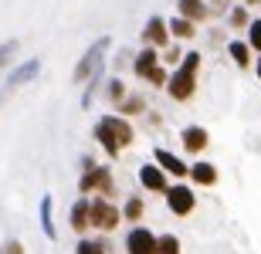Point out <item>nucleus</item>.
<instances>
[{
    "label": "nucleus",
    "instance_id": "f257e3e1",
    "mask_svg": "<svg viewBox=\"0 0 261 254\" xmlns=\"http://www.w3.org/2000/svg\"><path fill=\"white\" fill-rule=\"evenodd\" d=\"M92 136H95L98 146L106 149V156L116 159L119 153L136 139V132H133V126H129L126 116H102L95 122V129H92Z\"/></svg>",
    "mask_w": 261,
    "mask_h": 254
},
{
    "label": "nucleus",
    "instance_id": "f03ea898",
    "mask_svg": "<svg viewBox=\"0 0 261 254\" xmlns=\"http://www.w3.org/2000/svg\"><path fill=\"white\" fill-rule=\"evenodd\" d=\"M200 51H187L184 61L176 65V71L170 75V81H166V92H170V98H176V102H187V98H194L197 92V71H200Z\"/></svg>",
    "mask_w": 261,
    "mask_h": 254
},
{
    "label": "nucleus",
    "instance_id": "7ed1b4c3",
    "mask_svg": "<svg viewBox=\"0 0 261 254\" xmlns=\"http://www.w3.org/2000/svg\"><path fill=\"white\" fill-rule=\"evenodd\" d=\"M109 44H112V38L109 34H102V38L95 41V44H88V51L82 54V61L75 65V71H71V78L82 85V81H88L92 75H98L102 71V65H106V51H109Z\"/></svg>",
    "mask_w": 261,
    "mask_h": 254
},
{
    "label": "nucleus",
    "instance_id": "20e7f679",
    "mask_svg": "<svg viewBox=\"0 0 261 254\" xmlns=\"http://www.w3.org/2000/svg\"><path fill=\"white\" fill-rule=\"evenodd\" d=\"M78 190H82V196L88 193H98V196H116V180H112V170L109 166H92L82 173V180H78Z\"/></svg>",
    "mask_w": 261,
    "mask_h": 254
},
{
    "label": "nucleus",
    "instance_id": "39448f33",
    "mask_svg": "<svg viewBox=\"0 0 261 254\" xmlns=\"http://www.w3.org/2000/svg\"><path fill=\"white\" fill-rule=\"evenodd\" d=\"M119 224H122V210L109 196H95L92 200V227L95 231H116Z\"/></svg>",
    "mask_w": 261,
    "mask_h": 254
},
{
    "label": "nucleus",
    "instance_id": "423d86ee",
    "mask_svg": "<svg viewBox=\"0 0 261 254\" xmlns=\"http://www.w3.org/2000/svg\"><path fill=\"white\" fill-rule=\"evenodd\" d=\"M166 207H170V214H176V217H187V214H194V207H197V196H194V190L187 183H176V186H170L166 190Z\"/></svg>",
    "mask_w": 261,
    "mask_h": 254
},
{
    "label": "nucleus",
    "instance_id": "0eeeda50",
    "mask_svg": "<svg viewBox=\"0 0 261 254\" xmlns=\"http://www.w3.org/2000/svg\"><path fill=\"white\" fill-rule=\"evenodd\" d=\"M160 234H153L149 227H133L126 234V254H156Z\"/></svg>",
    "mask_w": 261,
    "mask_h": 254
},
{
    "label": "nucleus",
    "instance_id": "6e6552de",
    "mask_svg": "<svg viewBox=\"0 0 261 254\" xmlns=\"http://www.w3.org/2000/svg\"><path fill=\"white\" fill-rule=\"evenodd\" d=\"M166 170L160 166V163H143L139 166V183H143V190H149V193H166L170 190V180H166Z\"/></svg>",
    "mask_w": 261,
    "mask_h": 254
},
{
    "label": "nucleus",
    "instance_id": "1a4fd4ad",
    "mask_svg": "<svg viewBox=\"0 0 261 254\" xmlns=\"http://www.w3.org/2000/svg\"><path fill=\"white\" fill-rule=\"evenodd\" d=\"M173 38L170 34V20L163 17H149L146 20V27H143V41L149 44V48H166V41Z\"/></svg>",
    "mask_w": 261,
    "mask_h": 254
},
{
    "label": "nucleus",
    "instance_id": "9d476101",
    "mask_svg": "<svg viewBox=\"0 0 261 254\" xmlns=\"http://www.w3.org/2000/svg\"><path fill=\"white\" fill-rule=\"evenodd\" d=\"M153 163H160V166H163L170 176H176V180L190 176V166H187L176 153H170V149H153Z\"/></svg>",
    "mask_w": 261,
    "mask_h": 254
},
{
    "label": "nucleus",
    "instance_id": "9b49d317",
    "mask_svg": "<svg viewBox=\"0 0 261 254\" xmlns=\"http://www.w3.org/2000/svg\"><path fill=\"white\" fill-rule=\"evenodd\" d=\"M180 143H184V149L190 156H200L203 149H207V143H211V136H207L203 126H187L184 132H180Z\"/></svg>",
    "mask_w": 261,
    "mask_h": 254
},
{
    "label": "nucleus",
    "instance_id": "f8f14e48",
    "mask_svg": "<svg viewBox=\"0 0 261 254\" xmlns=\"http://www.w3.org/2000/svg\"><path fill=\"white\" fill-rule=\"evenodd\" d=\"M38 75H41V58H28V61H20L17 68L7 75V85L20 88V85H28V81H34Z\"/></svg>",
    "mask_w": 261,
    "mask_h": 254
},
{
    "label": "nucleus",
    "instance_id": "ddd939ff",
    "mask_svg": "<svg viewBox=\"0 0 261 254\" xmlns=\"http://www.w3.org/2000/svg\"><path fill=\"white\" fill-rule=\"evenodd\" d=\"M156 68H160V51L146 44V48L139 51V54H136V61H133V71H136V75H139L143 81H149V75H153Z\"/></svg>",
    "mask_w": 261,
    "mask_h": 254
},
{
    "label": "nucleus",
    "instance_id": "4468645a",
    "mask_svg": "<svg viewBox=\"0 0 261 254\" xmlns=\"http://www.w3.org/2000/svg\"><path fill=\"white\" fill-rule=\"evenodd\" d=\"M38 214H41V231H44V237L55 241V237H58V227H55V196H51V193L41 196Z\"/></svg>",
    "mask_w": 261,
    "mask_h": 254
},
{
    "label": "nucleus",
    "instance_id": "2eb2a0df",
    "mask_svg": "<svg viewBox=\"0 0 261 254\" xmlns=\"http://www.w3.org/2000/svg\"><path fill=\"white\" fill-rule=\"evenodd\" d=\"M88 227H92V200L82 196V200H75V207H71V231L85 234Z\"/></svg>",
    "mask_w": 261,
    "mask_h": 254
},
{
    "label": "nucleus",
    "instance_id": "dca6fc26",
    "mask_svg": "<svg viewBox=\"0 0 261 254\" xmlns=\"http://www.w3.org/2000/svg\"><path fill=\"white\" fill-rule=\"evenodd\" d=\"M176 14L180 17H187V20H194V24H203L207 20V4L203 0H176Z\"/></svg>",
    "mask_w": 261,
    "mask_h": 254
},
{
    "label": "nucleus",
    "instance_id": "f3484780",
    "mask_svg": "<svg viewBox=\"0 0 261 254\" xmlns=\"http://www.w3.org/2000/svg\"><path fill=\"white\" fill-rule=\"evenodd\" d=\"M190 180H194L197 186H214L217 183V166H214V163H194V166H190Z\"/></svg>",
    "mask_w": 261,
    "mask_h": 254
},
{
    "label": "nucleus",
    "instance_id": "a211bd4d",
    "mask_svg": "<svg viewBox=\"0 0 261 254\" xmlns=\"http://www.w3.org/2000/svg\"><path fill=\"white\" fill-rule=\"evenodd\" d=\"M227 54H231L234 58V65H238V68H251L254 61H251V44H248V41H231V44H227Z\"/></svg>",
    "mask_w": 261,
    "mask_h": 254
},
{
    "label": "nucleus",
    "instance_id": "6ab92c4d",
    "mask_svg": "<svg viewBox=\"0 0 261 254\" xmlns=\"http://www.w3.org/2000/svg\"><path fill=\"white\" fill-rule=\"evenodd\" d=\"M170 34H173L176 41H187V38H194V34H197V24H194V20H187V17H180V14H176V17L170 20Z\"/></svg>",
    "mask_w": 261,
    "mask_h": 254
},
{
    "label": "nucleus",
    "instance_id": "aec40b11",
    "mask_svg": "<svg viewBox=\"0 0 261 254\" xmlns=\"http://www.w3.org/2000/svg\"><path fill=\"white\" fill-rule=\"evenodd\" d=\"M143 210H146V204H143V196H129L126 204H122V220H139L143 217Z\"/></svg>",
    "mask_w": 261,
    "mask_h": 254
},
{
    "label": "nucleus",
    "instance_id": "412c9836",
    "mask_svg": "<svg viewBox=\"0 0 261 254\" xmlns=\"http://www.w3.org/2000/svg\"><path fill=\"white\" fill-rule=\"evenodd\" d=\"M106 251H109L106 241H92V237H82L75 247V254H106Z\"/></svg>",
    "mask_w": 261,
    "mask_h": 254
},
{
    "label": "nucleus",
    "instance_id": "4be33fe9",
    "mask_svg": "<svg viewBox=\"0 0 261 254\" xmlns=\"http://www.w3.org/2000/svg\"><path fill=\"white\" fill-rule=\"evenodd\" d=\"M17 41H4V44H0V75H4V71L10 68V61H14V54H17Z\"/></svg>",
    "mask_w": 261,
    "mask_h": 254
},
{
    "label": "nucleus",
    "instance_id": "5701e85b",
    "mask_svg": "<svg viewBox=\"0 0 261 254\" xmlns=\"http://www.w3.org/2000/svg\"><path fill=\"white\" fill-rule=\"evenodd\" d=\"M156 254H180V241H176V234H160Z\"/></svg>",
    "mask_w": 261,
    "mask_h": 254
},
{
    "label": "nucleus",
    "instance_id": "b1692460",
    "mask_svg": "<svg viewBox=\"0 0 261 254\" xmlns=\"http://www.w3.org/2000/svg\"><path fill=\"white\" fill-rule=\"evenodd\" d=\"M126 85H122V78H112L109 81V98H112V105H122V102H126Z\"/></svg>",
    "mask_w": 261,
    "mask_h": 254
},
{
    "label": "nucleus",
    "instance_id": "393cba45",
    "mask_svg": "<svg viewBox=\"0 0 261 254\" xmlns=\"http://www.w3.org/2000/svg\"><path fill=\"white\" fill-rule=\"evenodd\" d=\"M248 44H251V51L261 54V17H254L251 24H248Z\"/></svg>",
    "mask_w": 261,
    "mask_h": 254
},
{
    "label": "nucleus",
    "instance_id": "a878e982",
    "mask_svg": "<svg viewBox=\"0 0 261 254\" xmlns=\"http://www.w3.org/2000/svg\"><path fill=\"white\" fill-rule=\"evenodd\" d=\"M119 108H122V116H136V112H143V108H146V102L139 95H126V102H122Z\"/></svg>",
    "mask_w": 261,
    "mask_h": 254
},
{
    "label": "nucleus",
    "instance_id": "bb28decb",
    "mask_svg": "<svg viewBox=\"0 0 261 254\" xmlns=\"http://www.w3.org/2000/svg\"><path fill=\"white\" fill-rule=\"evenodd\" d=\"M231 24H234V27H248V24H251L248 10H244V7H234L231 10Z\"/></svg>",
    "mask_w": 261,
    "mask_h": 254
},
{
    "label": "nucleus",
    "instance_id": "cd10ccee",
    "mask_svg": "<svg viewBox=\"0 0 261 254\" xmlns=\"http://www.w3.org/2000/svg\"><path fill=\"white\" fill-rule=\"evenodd\" d=\"M0 254H24V244L10 237V241H4V244H0Z\"/></svg>",
    "mask_w": 261,
    "mask_h": 254
},
{
    "label": "nucleus",
    "instance_id": "c85d7f7f",
    "mask_svg": "<svg viewBox=\"0 0 261 254\" xmlns=\"http://www.w3.org/2000/svg\"><path fill=\"white\" fill-rule=\"evenodd\" d=\"M166 61H170V65H180V61H184L180 48H170V51H166Z\"/></svg>",
    "mask_w": 261,
    "mask_h": 254
},
{
    "label": "nucleus",
    "instance_id": "c756f323",
    "mask_svg": "<svg viewBox=\"0 0 261 254\" xmlns=\"http://www.w3.org/2000/svg\"><path fill=\"white\" fill-rule=\"evenodd\" d=\"M254 71H258V81H261V54H258V61H254Z\"/></svg>",
    "mask_w": 261,
    "mask_h": 254
},
{
    "label": "nucleus",
    "instance_id": "7c9ffc66",
    "mask_svg": "<svg viewBox=\"0 0 261 254\" xmlns=\"http://www.w3.org/2000/svg\"><path fill=\"white\" fill-rule=\"evenodd\" d=\"M254 4H261V0H248V7H254Z\"/></svg>",
    "mask_w": 261,
    "mask_h": 254
},
{
    "label": "nucleus",
    "instance_id": "2f4dec72",
    "mask_svg": "<svg viewBox=\"0 0 261 254\" xmlns=\"http://www.w3.org/2000/svg\"><path fill=\"white\" fill-rule=\"evenodd\" d=\"M4 95H7V92H0V105H4Z\"/></svg>",
    "mask_w": 261,
    "mask_h": 254
}]
</instances>
